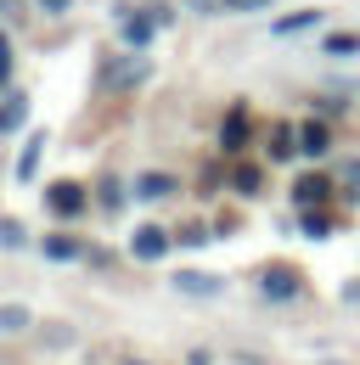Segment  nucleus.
I'll use <instances>...</instances> for the list:
<instances>
[{"instance_id":"obj_13","label":"nucleus","mask_w":360,"mask_h":365,"mask_svg":"<svg viewBox=\"0 0 360 365\" xmlns=\"http://www.w3.org/2000/svg\"><path fill=\"white\" fill-rule=\"evenodd\" d=\"M45 11H68V0H40Z\"/></svg>"},{"instance_id":"obj_12","label":"nucleus","mask_w":360,"mask_h":365,"mask_svg":"<svg viewBox=\"0 0 360 365\" xmlns=\"http://www.w3.org/2000/svg\"><path fill=\"white\" fill-rule=\"evenodd\" d=\"M0 11H6V17H23V11H17V0H0Z\"/></svg>"},{"instance_id":"obj_15","label":"nucleus","mask_w":360,"mask_h":365,"mask_svg":"<svg viewBox=\"0 0 360 365\" xmlns=\"http://www.w3.org/2000/svg\"><path fill=\"white\" fill-rule=\"evenodd\" d=\"M254 6H265V0H248V6H242V11H254Z\"/></svg>"},{"instance_id":"obj_16","label":"nucleus","mask_w":360,"mask_h":365,"mask_svg":"<svg viewBox=\"0 0 360 365\" xmlns=\"http://www.w3.org/2000/svg\"><path fill=\"white\" fill-rule=\"evenodd\" d=\"M225 6H248V0H225Z\"/></svg>"},{"instance_id":"obj_2","label":"nucleus","mask_w":360,"mask_h":365,"mask_svg":"<svg viewBox=\"0 0 360 365\" xmlns=\"http://www.w3.org/2000/svg\"><path fill=\"white\" fill-rule=\"evenodd\" d=\"M164 247H169V236H164V230H135V253H141V259H158V253H164Z\"/></svg>"},{"instance_id":"obj_5","label":"nucleus","mask_w":360,"mask_h":365,"mask_svg":"<svg viewBox=\"0 0 360 365\" xmlns=\"http://www.w3.org/2000/svg\"><path fill=\"white\" fill-rule=\"evenodd\" d=\"M293 287H299V275H293V270H270L265 275V292H276V298H287Z\"/></svg>"},{"instance_id":"obj_9","label":"nucleus","mask_w":360,"mask_h":365,"mask_svg":"<svg viewBox=\"0 0 360 365\" xmlns=\"http://www.w3.org/2000/svg\"><path fill=\"white\" fill-rule=\"evenodd\" d=\"M180 287H186V292H214V281H209V275H180Z\"/></svg>"},{"instance_id":"obj_7","label":"nucleus","mask_w":360,"mask_h":365,"mask_svg":"<svg viewBox=\"0 0 360 365\" xmlns=\"http://www.w3.org/2000/svg\"><path fill=\"white\" fill-rule=\"evenodd\" d=\"M293 191H299V202H315V197L326 191V180H299V185H293Z\"/></svg>"},{"instance_id":"obj_10","label":"nucleus","mask_w":360,"mask_h":365,"mask_svg":"<svg viewBox=\"0 0 360 365\" xmlns=\"http://www.w3.org/2000/svg\"><path fill=\"white\" fill-rule=\"evenodd\" d=\"M0 242H6V247H17V242H23V225H17V220H6V225H0Z\"/></svg>"},{"instance_id":"obj_4","label":"nucleus","mask_w":360,"mask_h":365,"mask_svg":"<svg viewBox=\"0 0 360 365\" xmlns=\"http://www.w3.org/2000/svg\"><path fill=\"white\" fill-rule=\"evenodd\" d=\"M158 23H164V11H158V17H130V23H124V40H130V46H141Z\"/></svg>"},{"instance_id":"obj_3","label":"nucleus","mask_w":360,"mask_h":365,"mask_svg":"<svg viewBox=\"0 0 360 365\" xmlns=\"http://www.w3.org/2000/svg\"><path fill=\"white\" fill-rule=\"evenodd\" d=\"M169 191H175L169 175H141V180H135V197H152V202H158V197H169Z\"/></svg>"},{"instance_id":"obj_11","label":"nucleus","mask_w":360,"mask_h":365,"mask_svg":"<svg viewBox=\"0 0 360 365\" xmlns=\"http://www.w3.org/2000/svg\"><path fill=\"white\" fill-rule=\"evenodd\" d=\"M0 79H11V40L0 34Z\"/></svg>"},{"instance_id":"obj_6","label":"nucleus","mask_w":360,"mask_h":365,"mask_svg":"<svg viewBox=\"0 0 360 365\" xmlns=\"http://www.w3.org/2000/svg\"><path fill=\"white\" fill-rule=\"evenodd\" d=\"M299 152L321 158V152H326V130H321V124H304V146H299Z\"/></svg>"},{"instance_id":"obj_14","label":"nucleus","mask_w":360,"mask_h":365,"mask_svg":"<svg viewBox=\"0 0 360 365\" xmlns=\"http://www.w3.org/2000/svg\"><path fill=\"white\" fill-rule=\"evenodd\" d=\"M191 6H197V11H209V6H214V0H191Z\"/></svg>"},{"instance_id":"obj_8","label":"nucleus","mask_w":360,"mask_h":365,"mask_svg":"<svg viewBox=\"0 0 360 365\" xmlns=\"http://www.w3.org/2000/svg\"><path fill=\"white\" fill-rule=\"evenodd\" d=\"M0 326H6V331H23L29 315H23V309H0Z\"/></svg>"},{"instance_id":"obj_1","label":"nucleus","mask_w":360,"mask_h":365,"mask_svg":"<svg viewBox=\"0 0 360 365\" xmlns=\"http://www.w3.org/2000/svg\"><path fill=\"white\" fill-rule=\"evenodd\" d=\"M51 208H56V214H79V208H85V197H79V185H51Z\"/></svg>"}]
</instances>
